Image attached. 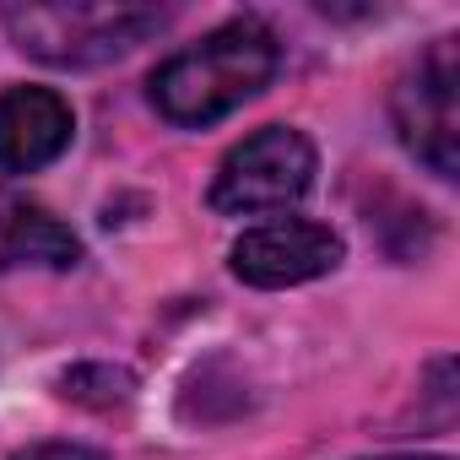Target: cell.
<instances>
[{"instance_id": "obj_5", "label": "cell", "mask_w": 460, "mask_h": 460, "mask_svg": "<svg viewBox=\"0 0 460 460\" xmlns=\"http://www.w3.org/2000/svg\"><path fill=\"white\" fill-rule=\"evenodd\" d=\"M341 255H347V244L325 222L282 217V222L250 227L234 244V277L250 282V288H298V282H314V277L336 271Z\"/></svg>"}, {"instance_id": "obj_6", "label": "cell", "mask_w": 460, "mask_h": 460, "mask_svg": "<svg viewBox=\"0 0 460 460\" xmlns=\"http://www.w3.org/2000/svg\"><path fill=\"white\" fill-rule=\"evenodd\" d=\"M76 136V114L55 87H6L0 93V168L39 173Z\"/></svg>"}, {"instance_id": "obj_2", "label": "cell", "mask_w": 460, "mask_h": 460, "mask_svg": "<svg viewBox=\"0 0 460 460\" xmlns=\"http://www.w3.org/2000/svg\"><path fill=\"white\" fill-rule=\"evenodd\" d=\"M168 28V12L157 6H109V0H17L6 6V33L22 55L44 66H103L146 44Z\"/></svg>"}, {"instance_id": "obj_8", "label": "cell", "mask_w": 460, "mask_h": 460, "mask_svg": "<svg viewBox=\"0 0 460 460\" xmlns=\"http://www.w3.org/2000/svg\"><path fill=\"white\" fill-rule=\"evenodd\" d=\"M60 390L71 395V401H87V406H125L130 395H136V379L125 374V368H109V363H87V368H71L66 379H60Z\"/></svg>"}, {"instance_id": "obj_1", "label": "cell", "mask_w": 460, "mask_h": 460, "mask_svg": "<svg viewBox=\"0 0 460 460\" xmlns=\"http://www.w3.org/2000/svg\"><path fill=\"white\" fill-rule=\"evenodd\" d=\"M277 66H282V49H277L271 28H261L255 17L222 22L217 33L168 55L152 71V109L168 125L206 130L234 109H244L255 93H266Z\"/></svg>"}, {"instance_id": "obj_10", "label": "cell", "mask_w": 460, "mask_h": 460, "mask_svg": "<svg viewBox=\"0 0 460 460\" xmlns=\"http://www.w3.org/2000/svg\"><path fill=\"white\" fill-rule=\"evenodd\" d=\"M379 460H455V455H379Z\"/></svg>"}, {"instance_id": "obj_3", "label": "cell", "mask_w": 460, "mask_h": 460, "mask_svg": "<svg viewBox=\"0 0 460 460\" xmlns=\"http://www.w3.org/2000/svg\"><path fill=\"white\" fill-rule=\"evenodd\" d=\"M314 146L293 125H266L244 136L234 152L222 157L211 179V211L222 217H255V211H288L309 195L314 184Z\"/></svg>"}, {"instance_id": "obj_9", "label": "cell", "mask_w": 460, "mask_h": 460, "mask_svg": "<svg viewBox=\"0 0 460 460\" xmlns=\"http://www.w3.org/2000/svg\"><path fill=\"white\" fill-rule=\"evenodd\" d=\"M12 460H103V455L87 449V444H28V449H17Z\"/></svg>"}, {"instance_id": "obj_4", "label": "cell", "mask_w": 460, "mask_h": 460, "mask_svg": "<svg viewBox=\"0 0 460 460\" xmlns=\"http://www.w3.org/2000/svg\"><path fill=\"white\" fill-rule=\"evenodd\" d=\"M390 114L417 163H428L438 179L460 173V49L455 39H438L417 55V66L401 76L390 98Z\"/></svg>"}, {"instance_id": "obj_7", "label": "cell", "mask_w": 460, "mask_h": 460, "mask_svg": "<svg viewBox=\"0 0 460 460\" xmlns=\"http://www.w3.org/2000/svg\"><path fill=\"white\" fill-rule=\"evenodd\" d=\"M82 261L76 234L39 200H28L22 190L0 184V271L6 266H49L66 271Z\"/></svg>"}]
</instances>
